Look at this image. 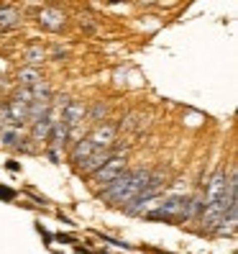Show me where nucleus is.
<instances>
[{"label": "nucleus", "mask_w": 238, "mask_h": 254, "mask_svg": "<svg viewBox=\"0 0 238 254\" xmlns=\"http://www.w3.org/2000/svg\"><path fill=\"white\" fill-rule=\"evenodd\" d=\"M148 170H126L121 177H115V180L100 190V198L108 200V203H131L133 198H139V192L143 190L146 180H148Z\"/></svg>", "instance_id": "nucleus-1"}, {"label": "nucleus", "mask_w": 238, "mask_h": 254, "mask_svg": "<svg viewBox=\"0 0 238 254\" xmlns=\"http://www.w3.org/2000/svg\"><path fill=\"white\" fill-rule=\"evenodd\" d=\"M126 172V154H115V157H110L102 167L93 175L95 177V183H100L102 188H108L115 177H121Z\"/></svg>", "instance_id": "nucleus-2"}, {"label": "nucleus", "mask_w": 238, "mask_h": 254, "mask_svg": "<svg viewBox=\"0 0 238 254\" xmlns=\"http://www.w3.org/2000/svg\"><path fill=\"white\" fill-rule=\"evenodd\" d=\"M110 157H115V149H95V152L80 164V170H82L85 175H95V172H97Z\"/></svg>", "instance_id": "nucleus-3"}, {"label": "nucleus", "mask_w": 238, "mask_h": 254, "mask_svg": "<svg viewBox=\"0 0 238 254\" xmlns=\"http://www.w3.org/2000/svg\"><path fill=\"white\" fill-rule=\"evenodd\" d=\"M85 106L80 100H69L67 106H64V116H62V121H64V126H67V131H74L80 124H82V118H85Z\"/></svg>", "instance_id": "nucleus-4"}, {"label": "nucleus", "mask_w": 238, "mask_h": 254, "mask_svg": "<svg viewBox=\"0 0 238 254\" xmlns=\"http://www.w3.org/2000/svg\"><path fill=\"white\" fill-rule=\"evenodd\" d=\"M39 23L49 31H59L64 26V13L56 10V8H41L39 10Z\"/></svg>", "instance_id": "nucleus-5"}, {"label": "nucleus", "mask_w": 238, "mask_h": 254, "mask_svg": "<svg viewBox=\"0 0 238 254\" xmlns=\"http://www.w3.org/2000/svg\"><path fill=\"white\" fill-rule=\"evenodd\" d=\"M115 133H118V128H115L113 124H102V126L95 128V133L90 136V141H93L97 149H110V144L115 141Z\"/></svg>", "instance_id": "nucleus-6"}, {"label": "nucleus", "mask_w": 238, "mask_h": 254, "mask_svg": "<svg viewBox=\"0 0 238 254\" xmlns=\"http://www.w3.org/2000/svg\"><path fill=\"white\" fill-rule=\"evenodd\" d=\"M67 136H69V131H67V126H64V121L59 118V121H54L51 124V131H49V144H51V152H56L59 146H64L67 144Z\"/></svg>", "instance_id": "nucleus-7"}, {"label": "nucleus", "mask_w": 238, "mask_h": 254, "mask_svg": "<svg viewBox=\"0 0 238 254\" xmlns=\"http://www.w3.org/2000/svg\"><path fill=\"white\" fill-rule=\"evenodd\" d=\"M51 124H54L51 116H44V118H39V121H34L31 141H47L49 139V131H51Z\"/></svg>", "instance_id": "nucleus-8"}, {"label": "nucleus", "mask_w": 238, "mask_h": 254, "mask_svg": "<svg viewBox=\"0 0 238 254\" xmlns=\"http://www.w3.org/2000/svg\"><path fill=\"white\" fill-rule=\"evenodd\" d=\"M16 26H21V13L10 5L0 8V31H8V28H16Z\"/></svg>", "instance_id": "nucleus-9"}, {"label": "nucleus", "mask_w": 238, "mask_h": 254, "mask_svg": "<svg viewBox=\"0 0 238 254\" xmlns=\"http://www.w3.org/2000/svg\"><path fill=\"white\" fill-rule=\"evenodd\" d=\"M95 144L90 141V139H82V141H77L74 144V149H72V162H77V164H82L87 157H90L93 152H95Z\"/></svg>", "instance_id": "nucleus-10"}, {"label": "nucleus", "mask_w": 238, "mask_h": 254, "mask_svg": "<svg viewBox=\"0 0 238 254\" xmlns=\"http://www.w3.org/2000/svg\"><path fill=\"white\" fill-rule=\"evenodd\" d=\"M18 82H21V87H34L36 82H41V74L36 69H21Z\"/></svg>", "instance_id": "nucleus-11"}, {"label": "nucleus", "mask_w": 238, "mask_h": 254, "mask_svg": "<svg viewBox=\"0 0 238 254\" xmlns=\"http://www.w3.org/2000/svg\"><path fill=\"white\" fill-rule=\"evenodd\" d=\"M44 59H47V52H44L41 47H28L26 49V64H41Z\"/></svg>", "instance_id": "nucleus-12"}, {"label": "nucleus", "mask_w": 238, "mask_h": 254, "mask_svg": "<svg viewBox=\"0 0 238 254\" xmlns=\"http://www.w3.org/2000/svg\"><path fill=\"white\" fill-rule=\"evenodd\" d=\"M0 141H3V146H13V144L18 141V131H16V128H10V131L5 128L3 136H0Z\"/></svg>", "instance_id": "nucleus-13"}, {"label": "nucleus", "mask_w": 238, "mask_h": 254, "mask_svg": "<svg viewBox=\"0 0 238 254\" xmlns=\"http://www.w3.org/2000/svg\"><path fill=\"white\" fill-rule=\"evenodd\" d=\"M8 126H13V121H10V113H8V106H0V128H8Z\"/></svg>", "instance_id": "nucleus-14"}, {"label": "nucleus", "mask_w": 238, "mask_h": 254, "mask_svg": "<svg viewBox=\"0 0 238 254\" xmlns=\"http://www.w3.org/2000/svg\"><path fill=\"white\" fill-rule=\"evenodd\" d=\"M16 195H18V192L13 190V188H3V185H0V200L10 203V200H16Z\"/></svg>", "instance_id": "nucleus-15"}, {"label": "nucleus", "mask_w": 238, "mask_h": 254, "mask_svg": "<svg viewBox=\"0 0 238 254\" xmlns=\"http://www.w3.org/2000/svg\"><path fill=\"white\" fill-rule=\"evenodd\" d=\"M100 239H102V242H108V244H113V247H123V249H133L131 244L121 242V239H113V236H108V234H100Z\"/></svg>", "instance_id": "nucleus-16"}, {"label": "nucleus", "mask_w": 238, "mask_h": 254, "mask_svg": "<svg viewBox=\"0 0 238 254\" xmlns=\"http://www.w3.org/2000/svg\"><path fill=\"white\" fill-rule=\"evenodd\" d=\"M56 242H64V244H74L77 239H74L72 234H56Z\"/></svg>", "instance_id": "nucleus-17"}, {"label": "nucleus", "mask_w": 238, "mask_h": 254, "mask_svg": "<svg viewBox=\"0 0 238 254\" xmlns=\"http://www.w3.org/2000/svg\"><path fill=\"white\" fill-rule=\"evenodd\" d=\"M100 116H105V106H102V103H97L93 108V118H100Z\"/></svg>", "instance_id": "nucleus-18"}, {"label": "nucleus", "mask_w": 238, "mask_h": 254, "mask_svg": "<svg viewBox=\"0 0 238 254\" xmlns=\"http://www.w3.org/2000/svg\"><path fill=\"white\" fill-rule=\"evenodd\" d=\"M5 167H8L10 172H18V170H21V164H18L16 159H8V164H5Z\"/></svg>", "instance_id": "nucleus-19"}, {"label": "nucleus", "mask_w": 238, "mask_h": 254, "mask_svg": "<svg viewBox=\"0 0 238 254\" xmlns=\"http://www.w3.org/2000/svg\"><path fill=\"white\" fill-rule=\"evenodd\" d=\"M151 254H167V252H159V249H151Z\"/></svg>", "instance_id": "nucleus-20"}, {"label": "nucleus", "mask_w": 238, "mask_h": 254, "mask_svg": "<svg viewBox=\"0 0 238 254\" xmlns=\"http://www.w3.org/2000/svg\"><path fill=\"white\" fill-rule=\"evenodd\" d=\"M100 254H105V252H100Z\"/></svg>", "instance_id": "nucleus-21"}]
</instances>
